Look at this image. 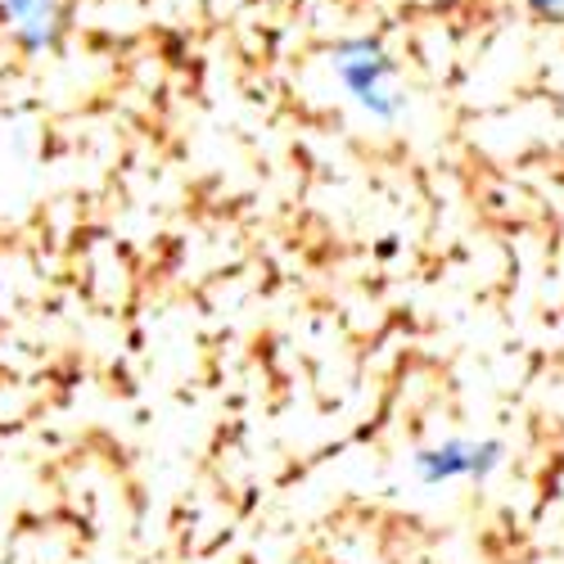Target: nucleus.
Instances as JSON below:
<instances>
[{"mask_svg":"<svg viewBox=\"0 0 564 564\" xmlns=\"http://www.w3.org/2000/svg\"><path fill=\"white\" fill-rule=\"evenodd\" d=\"M524 6H529L538 19H560V14H564V0H524Z\"/></svg>","mask_w":564,"mask_h":564,"instance_id":"4","label":"nucleus"},{"mask_svg":"<svg viewBox=\"0 0 564 564\" xmlns=\"http://www.w3.org/2000/svg\"><path fill=\"white\" fill-rule=\"evenodd\" d=\"M506 447L501 443H465V438H447V443H438V447H425L415 456V475H420V484H430V488H438V484H456V479H488L492 469L506 460L501 456Z\"/></svg>","mask_w":564,"mask_h":564,"instance_id":"2","label":"nucleus"},{"mask_svg":"<svg viewBox=\"0 0 564 564\" xmlns=\"http://www.w3.org/2000/svg\"><path fill=\"white\" fill-rule=\"evenodd\" d=\"M0 19L14 32V41L23 51H45L55 45L59 28H64V10L59 0H0Z\"/></svg>","mask_w":564,"mask_h":564,"instance_id":"3","label":"nucleus"},{"mask_svg":"<svg viewBox=\"0 0 564 564\" xmlns=\"http://www.w3.org/2000/svg\"><path fill=\"white\" fill-rule=\"evenodd\" d=\"M330 68H335L339 86L352 96V105L361 113H370L375 122L393 127L406 113V96H402V86H398V64L389 59V51H384L380 41H370V36L339 41Z\"/></svg>","mask_w":564,"mask_h":564,"instance_id":"1","label":"nucleus"}]
</instances>
